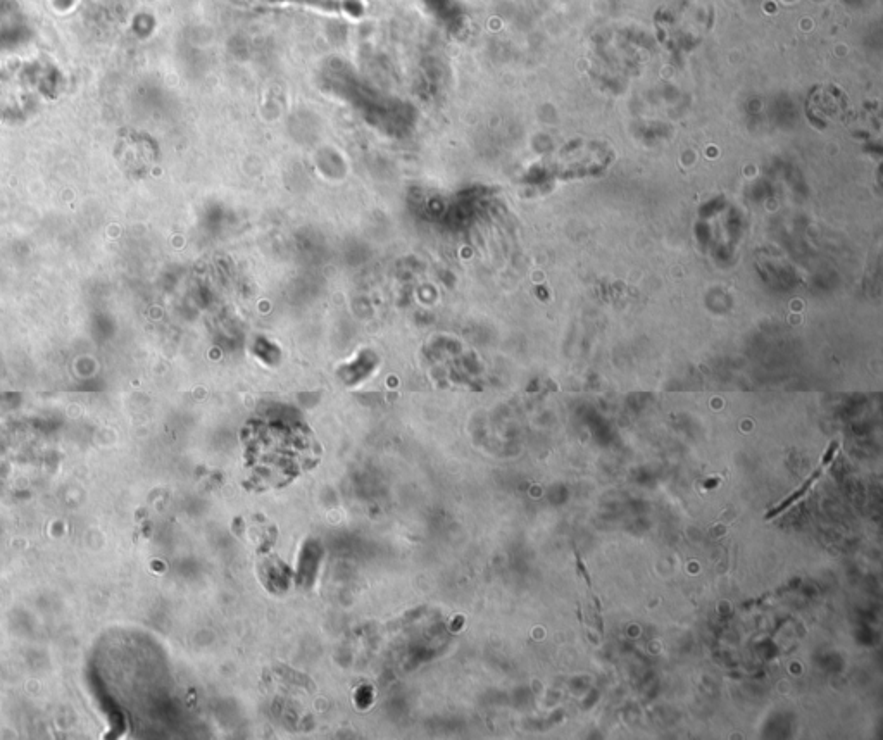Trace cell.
<instances>
[{"label": "cell", "mask_w": 883, "mask_h": 740, "mask_svg": "<svg viewBox=\"0 0 883 740\" xmlns=\"http://www.w3.org/2000/svg\"><path fill=\"white\" fill-rule=\"evenodd\" d=\"M837 449H839V444H837V442H833L832 446L828 447V451L825 452V456H823V459H821L820 466H818V468H816V470L811 473V477H809L806 482L802 483L801 487H799V489H797L796 492L792 494V496H789L787 497V499H785V501L780 502L777 508L771 509L770 513L765 516L766 520H771V518H775V516L782 515V513H785L787 509L792 508V506H794L797 501H801L802 497L808 494L809 489H811V487H813V485H815V483L820 480L821 475L825 473L828 465L832 463L833 458H835V452H837Z\"/></svg>", "instance_id": "6da1fadb"}]
</instances>
